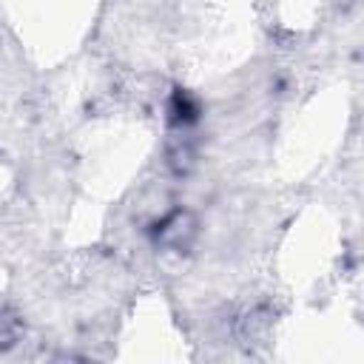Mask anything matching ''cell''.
Here are the masks:
<instances>
[{
	"mask_svg": "<svg viewBox=\"0 0 364 364\" xmlns=\"http://www.w3.org/2000/svg\"><path fill=\"white\" fill-rule=\"evenodd\" d=\"M193 233H196L193 219H191L188 213H182V210L171 213V216L159 225V242L168 245V247H176V250L185 247V245L193 239Z\"/></svg>",
	"mask_w": 364,
	"mask_h": 364,
	"instance_id": "1",
	"label": "cell"
}]
</instances>
